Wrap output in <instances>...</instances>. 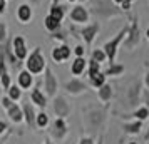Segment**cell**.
Listing matches in <instances>:
<instances>
[{
  "label": "cell",
  "instance_id": "44",
  "mask_svg": "<svg viewBox=\"0 0 149 144\" xmlns=\"http://www.w3.org/2000/svg\"><path fill=\"white\" fill-rule=\"evenodd\" d=\"M148 39H149V29H148Z\"/></svg>",
  "mask_w": 149,
  "mask_h": 144
},
{
  "label": "cell",
  "instance_id": "24",
  "mask_svg": "<svg viewBox=\"0 0 149 144\" xmlns=\"http://www.w3.org/2000/svg\"><path fill=\"white\" fill-rule=\"evenodd\" d=\"M141 129V121H136L134 124H126L124 126V131L129 132V134H136V132H139Z\"/></svg>",
  "mask_w": 149,
  "mask_h": 144
},
{
  "label": "cell",
  "instance_id": "18",
  "mask_svg": "<svg viewBox=\"0 0 149 144\" xmlns=\"http://www.w3.org/2000/svg\"><path fill=\"white\" fill-rule=\"evenodd\" d=\"M54 19H57L59 22H62V19H64V7H61L59 3H52V7H50V14Z\"/></svg>",
  "mask_w": 149,
  "mask_h": 144
},
{
  "label": "cell",
  "instance_id": "22",
  "mask_svg": "<svg viewBox=\"0 0 149 144\" xmlns=\"http://www.w3.org/2000/svg\"><path fill=\"white\" fill-rule=\"evenodd\" d=\"M24 116H25V119H27L29 124H34L35 121V114H34V109H32V106L29 102L24 104Z\"/></svg>",
  "mask_w": 149,
  "mask_h": 144
},
{
  "label": "cell",
  "instance_id": "35",
  "mask_svg": "<svg viewBox=\"0 0 149 144\" xmlns=\"http://www.w3.org/2000/svg\"><path fill=\"white\" fill-rule=\"evenodd\" d=\"M7 8V0H0V14H3Z\"/></svg>",
  "mask_w": 149,
  "mask_h": 144
},
{
  "label": "cell",
  "instance_id": "38",
  "mask_svg": "<svg viewBox=\"0 0 149 144\" xmlns=\"http://www.w3.org/2000/svg\"><path fill=\"white\" fill-rule=\"evenodd\" d=\"M144 99H146V104L149 106V90L146 92V94H144Z\"/></svg>",
  "mask_w": 149,
  "mask_h": 144
},
{
  "label": "cell",
  "instance_id": "3",
  "mask_svg": "<svg viewBox=\"0 0 149 144\" xmlns=\"http://www.w3.org/2000/svg\"><path fill=\"white\" fill-rule=\"evenodd\" d=\"M137 22H139V19L136 15H132L131 17V24L127 25V40H126V49L127 50H132L141 40V32H139Z\"/></svg>",
  "mask_w": 149,
  "mask_h": 144
},
{
  "label": "cell",
  "instance_id": "1",
  "mask_svg": "<svg viewBox=\"0 0 149 144\" xmlns=\"http://www.w3.org/2000/svg\"><path fill=\"white\" fill-rule=\"evenodd\" d=\"M91 12L101 19H111V17L122 15V10L117 5H114V2L111 0H94L91 5Z\"/></svg>",
  "mask_w": 149,
  "mask_h": 144
},
{
  "label": "cell",
  "instance_id": "37",
  "mask_svg": "<svg viewBox=\"0 0 149 144\" xmlns=\"http://www.w3.org/2000/svg\"><path fill=\"white\" fill-rule=\"evenodd\" d=\"M5 129H7V124H5V122H2V121H0V132H3Z\"/></svg>",
  "mask_w": 149,
  "mask_h": 144
},
{
  "label": "cell",
  "instance_id": "36",
  "mask_svg": "<svg viewBox=\"0 0 149 144\" xmlns=\"http://www.w3.org/2000/svg\"><path fill=\"white\" fill-rule=\"evenodd\" d=\"M81 144H94V143H92V139H87L86 137V139H81Z\"/></svg>",
  "mask_w": 149,
  "mask_h": 144
},
{
  "label": "cell",
  "instance_id": "9",
  "mask_svg": "<svg viewBox=\"0 0 149 144\" xmlns=\"http://www.w3.org/2000/svg\"><path fill=\"white\" fill-rule=\"evenodd\" d=\"M69 57H70V49L65 44L64 45H59V47H55L52 50V59L55 62H62V61H65V59H69Z\"/></svg>",
  "mask_w": 149,
  "mask_h": 144
},
{
  "label": "cell",
  "instance_id": "8",
  "mask_svg": "<svg viewBox=\"0 0 149 144\" xmlns=\"http://www.w3.org/2000/svg\"><path fill=\"white\" fill-rule=\"evenodd\" d=\"M14 54H15V59H25L27 57V47H25V40H24V37L20 35H17L14 39Z\"/></svg>",
  "mask_w": 149,
  "mask_h": 144
},
{
  "label": "cell",
  "instance_id": "39",
  "mask_svg": "<svg viewBox=\"0 0 149 144\" xmlns=\"http://www.w3.org/2000/svg\"><path fill=\"white\" fill-rule=\"evenodd\" d=\"M146 86H148V87H149V74H148V76H146Z\"/></svg>",
  "mask_w": 149,
  "mask_h": 144
},
{
  "label": "cell",
  "instance_id": "23",
  "mask_svg": "<svg viewBox=\"0 0 149 144\" xmlns=\"http://www.w3.org/2000/svg\"><path fill=\"white\" fill-rule=\"evenodd\" d=\"M91 82H92V86H95V87H101L102 84H106V76L101 74V72H97L94 76H91Z\"/></svg>",
  "mask_w": 149,
  "mask_h": 144
},
{
  "label": "cell",
  "instance_id": "10",
  "mask_svg": "<svg viewBox=\"0 0 149 144\" xmlns=\"http://www.w3.org/2000/svg\"><path fill=\"white\" fill-rule=\"evenodd\" d=\"M17 19H19L22 24H27V22L32 19V8H30V5L22 3L20 7L17 8Z\"/></svg>",
  "mask_w": 149,
  "mask_h": 144
},
{
  "label": "cell",
  "instance_id": "19",
  "mask_svg": "<svg viewBox=\"0 0 149 144\" xmlns=\"http://www.w3.org/2000/svg\"><path fill=\"white\" fill-rule=\"evenodd\" d=\"M65 134V124L62 121V117H59L57 121L54 122V136L55 137H62Z\"/></svg>",
  "mask_w": 149,
  "mask_h": 144
},
{
  "label": "cell",
  "instance_id": "15",
  "mask_svg": "<svg viewBox=\"0 0 149 144\" xmlns=\"http://www.w3.org/2000/svg\"><path fill=\"white\" fill-rule=\"evenodd\" d=\"M7 111H8V116H10V119L14 121V122H20L22 121V111H20V107L17 106V104H10L7 107Z\"/></svg>",
  "mask_w": 149,
  "mask_h": 144
},
{
  "label": "cell",
  "instance_id": "5",
  "mask_svg": "<svg viewBox=\"0 0 149 144\" xmlns=\"http://www.w3.org/2000/svg\"><path fill=\"white\" fill-rule=\"evenodd\" d=\"M99 24H91V25H86V27H82L81 30H79V35H81L82 39H84V42L86 44H92V40H94V37L97 34H99Z\"/></svg>",
  "mask_w": 149,
  "mask_h": 144
},
{
  "label": "cell",
  "instance_id": "11",
  "mask_svg": "<svg viewBox=\"0 0 149 144\" xmlns=\"http://www.w3.org/2000/svg\"><path fill=\"white\" fill-rule=\"evenodd\" d=\"M54 111H55V114L59 117H65L69 114V106H67V102L62 99V97H57L54 101Z\"/></svg>",
  "mask_w": 149,
  "mask_h": 144
},
{
  "label": "cell",
  "instance_id": "25",
  "mask_svg": "<svg viewBox=\"0 0 149 144\" xmlns=\"http://www.w3.org/2000/svg\"><path fill=\"white\" fill-rule=\"evenodd\" d=\"M122 70H124L122 65H114V64H111V67L106 70V74H104V76H119Z\"/></svg>",
  "mask_w": 149,
  "mask_h": 144
},
{
  "label": "cell",
  "instance_id": "29",
  "mask_svg": "<svg viewBox=\"0 0 149 144\" xmlns=\"http://www.w3.org/2000/svg\"><path fill=\"white\" fill-rule=\"evenodd\" d=\"M8 94H10V99H14V101H17V99H20V96H22V92H20V89L15 86V87H8Z\"/></svg>",
  "mask_w": 149,
  "mask_h": 144
},
{
  "label": "cell",
  "instance_id": "41",
  "mask_svg": "<svg viewBox=\"0 0 149 144\" xmlns=\"http://www.w3.org/2000/svg\"><path fill=\"white\" fill-rule=\"evenodd\" d=\"M112 2H114V3H121L122 0H112Z\"/></svg>",
  "mask_w": 149,
  "mask_h": 144
},
{
  "label": "cell",
  "instance_id": "27",
  "mask_svg": "<svg viewBox=\"0 0 149 144\" xmlns=\"http://www.w3.org/2000/svg\"><path fill=\"white\" fill-rule=\"evenodd\" d=\"M49 124V117L45 112H40V114H37V126L39 127H45Z\"/></svg>",
  "mask_w": 149,
  "mask_h": 144
},
{
  "label": "cell",
  "instance_id": "42",
  "mask_svg": "<svg viewBox=\"0 0 149 144\" xmlns=\"http://www.w3.org/2000/svg\"><path fill=\"white\" fill-rule=\"evenodd\" d=\"M59 2H61V0H52V3H59Z\"/></svg>",
  "mask_w": 149,
  "mask_h": 144
},
{
  "label": "cell",
  "instance_id": "32",
  "mask_svg": "<svg viewBox=\"0 0 149 144\" xmlns=\"http://www.w3.org/2000/svg\"><path fill=\"white\" fill-rule=\"evenodd\" d=\"M7 39V27L5 24H0V44H3Z\"/></svg>",
  "mask_w": 149,
  "mask_h": 144
},
{
  "label": "cell",
  "instance_id": "33",
  "mask_svg": "<svg viewBox=\"0 0 149 144\" xmlns=\"http://www.w3.org/2000/svg\"><path fill=\"white\" fill-rule=\"evenodd\" d=\"M5 70H7V65H5V55H3V52H0V76H2Z\"/></svg>",
  "mask_w": 149,
  "mask_h": 144
},
{
  "label": "cell",
  "instance_id": "28",
  "mask_svg": "<svg viewBox=\"0 0 149 144\" xmlns=\"http://www.w3.org/2000/svg\"><path fill=\"white\" fill-rule=\"evenodd\" d=\"M136 119H137V121H144V119H146V117L149 116V111H148V107H141V109H137L136 111Z\"/></svg>",
  "mask_w": 149,
  "mask_h": 144
},
{
  "label": "cell",
  "instance_id": "6",
  "mask_svg": "<svg viewBox=\"0 0 149 144\" xmlns=\"http://www.w3.org/2000/svg\"><path fill=\"white\" fill-rule=\"evenodd\" d=\"M44 87L47 90L49 96H55V90H57V81H55L52 70L49 67H45V76H44Z\"/></svg>",
  "mask_w": 149,
  "mask_h": 144
},
{
  "label": "cell",
  "instance_id": "30",
  "mask_svg": "<svg viewBox=\"0 0 149 144\" xmlns=\"http://www.w3.org/2000/svg\"><path fill=\"white\" fill-rule=\"evenodd\" d=\"M99 69H101L99 62L91 61V62H89V77H91V76H94V74H97V72H99Z\"/></svg>",
  "mask_w": 149,
  "mask_h": 144
},
{
  "label": "cell",
  "instance_id": "21",
  "mask_svg": "<svg viewBox=\"0 0 149 144\" xmlns=\"http://www.w3.org/2000/svg\"><path fill=\"white\" fill-rule=\"evenodd\" d=\"M30 97H32V101H34V102L37 104V106H42V107H45L47 101H45V97L42 96V92H40L39 89H34V90H32Z\"/></svg>",
  "mask_w": 149,
  "mask_h": 144
},
{
  "label": "cell",
  "instance_id": "47",
  "mask_svg": "<svg viewBox=\"0 0 149 144\" xmlns=\"http://www.w3.org/2000/svg\"><path fill=\"white\" fill-rule=\"evenodd\" d=\"M45 144H50V143H45Z\"/></svg>",
  "mask_w": 149,
  "mask_h": 144
},
{
  "label": "cell",
  "instance_id": "45",
  "mask_svg": "<svg viewBox=\"0 0 149 144\" xmlns=\"http://www.w3.org/2000/svg\"><path fill=\"white\" fill-rule=\"evenodd\" d=\"M67 2H75V0H67Z\"/></svg>",
  "mask_w": 149,
  "mask_h": 144
},
{
  "label": "cell",
  "instance_id": "13",
  "mask_svg": "<svg viewBox=\"0 0 149 144\" xmlns=\"http://www.w3.org/2000/svg\"><path fill=\"white\" fill-rule=\"evenodd\" d=\"M137 97H139V82H132L127 89V104L129 106L136 104Z\"/></svg>",
  "mask_w": 149,
  "mask_h": 144
},
{
  "label": "cell",
  "instance_id": "17",
  "mask_svg": "<svg viewBox=\"0 0 149 144\" xmlns=\"http://www.w3.org/2000/svg\"><path fill=\"white\" fill-rule=\"evenodd\" d=\"M44 25H45V29H47L49 32H54L57 29H61V22L57 20V19H54L52 15H47L44 19Z\"/></svg>",
  "mask_w": 149,
  "mask_h": 144
},
{
  "label": "cell",
  "instance_id": "16",
  "mask_svg": "<svg viewBox=\"0 0 149 144\" xmlns=\"http://www.w3.org/2000/svg\"><path fill=\"white\" fill-rule=\"evenodd\" d=\"M84 69H86V59H84V57H77V59L72 62L70 70H72V74H74V76H79V74L84 72Z\"/></svg>",
  "mask_w": 149,
  "mask_h": 144
},
{
  "label": "cell",
  "instance_id": "31",
  "mask_svg": "<svg viewBox=\"0 0 149 144\" xmlns=\"http://www.w3.org/2000/svg\"><path fill=\"white\" fill-rule=\"evenodd\" d=\"M0 82H2V86H3V89H8L10 87V77H8V74H2L0 76Z\"/></svg>",
  "mask_w": 149,
  "mask_h": 144
},
{
  "label": "cell",
  "instance_id": "4",
  "mask_svg": "<svg viewBox=\"0 0 149 144\" xmlns=\"http://www.w3.org/2000/svg\"><path fill=\"white\" fill-rule=\"evenodd\" d=\"M127 35V27L121 29V32L116 35L112 40H109L106 45H104V54H106V57H107L109 61H111V64H114V59H116V52H117V45L121 44V40Z\"/></svg>",
  "mask_w": 149,
  "mask_h": 144
},
{
  "label": "cell",
  "instance_id": "43",
  "mask_svg": "<svg viewBox=\"0 0 149 144\" xmlns=\"http://www.w3.org/2000/svg\"><path fill=\"white\" fill-rule=\"evenodd\" d=\"M146 139H149V131H148V134H146Z\"/></svg>",
  "mask_w": 149,
  "mask_h": 144
},
{
  "label": "cell",
  "instance_id": "50",
  "mask_svg": "<svg viewBox=\"0 0 149 144\" xmlns=\"http://www.w3.org/2000/svg\"><path fill=\"white\" fill-rule=\"evenodd\" d=\"M81 2H84V0H81Z\"/></svg>",
  "mask_w": 149,
  "mask_h": 144
},
{
  "label": "cell",
  "instance_id": "26",
  "mask_svg": "<svg viewBox=\"0 0 149 144\" xmlns=\"http://www.w3.org/2000/svg\"><path fill=\"white\" fill-rule=\"evenodd\" d=\"M107 59L106 57V54H104V50H101V49H95V50H92V61H95V62H104Z\"/></svg>",
  "mask_w": 149,
  "mask_h": 144
},
{
  "label": "cell",
  "instance_id": "40",
  "mask_svg": "<svg viewBox=\"0 0 149 144\" xmlns=\"http://www.w3.org/2000/svg\"><path fill=\"white\" fill-rule=\"evenodd\" d=\"M40 0H30V3H39Z\"/></svg>",
  "mask_w": 149,
  "mask_h": 144
},
{
  "label": "cell",
  "instance_id": "20",
  "mask_svg": "<svg viewBox=\"0 0 149 144\" xmlns=\"http://www.w3.org/2000/svg\"><path fill=\"white\" fill-rule=\"evenodd\" d=\"M111 96H112V87L107 86V84H102L101 87H99V97L106 102V101L111 99Z\"/></svg>",
  "mask_w": 149,
  "mask_h": 144
},
{
  "label": "cell",
  "instance_id": "14",
  "mask_svg": "<svg viewBox=\"0 0 149 144\" xmlns=\"http://www.w3.org/2000/svg\"><path fill=\"white\" fill-rule=\"evenodd\" d=\"M32 82H34V79H32V76H30V72H29V70H22L20 74H19V86H20L22 89L30 87Z\"/></svg>",
  "mask_w": 149,
  "mask_h": 144
},
{
  "label": "cell",
  "instance_id": "7",
  "mask_svg": "<svg viewBox=\"0 0 149 144\" xmlns=\"http://www.w3.org/2000/svg\"><path fill=\"white\" fill-rule=\"evenodd\" d=\"M70 20L74 22V24H84V22L89 20V12L87 8L81 7V5H77L70 10Z\"/></svg>",
  "mask_w": 149,
  "mask_h": 144
},
{
  "label": "cell",
  "instance_id": "34",
  "mask_svg": "<svg viewBox=\"0 0 149 144\" xmlns=\"http://www.w3.org/2000/svg\"><path fill=\"white\" fill-rule=\"evenodd\" d=\"M74 52L77 54V57H82V55H84V47H82V45H77Z\"/></svg>",
  "mask_w": 149,
  "mask_h": 144
},
{
  "label": "cell",
  "instance_id": "48",
  "mask_svg": "<svg viewBox=\"0 0 149 144\" xmlns=\"http://www.w3.org/2000/svg\"><path fill=\"white\" fill-rule=\"evenodd\" d=\"M131 144H136V143H131Z\"/></svg>",
  "mask_w": 149,
  "mask_h": 144
},
{
  "label": "cell",
  "instance_id": "2",
  "mask_svg": "<svg viewBox=\"0 0 149 144\" xmlns=\"http://www.w3.org/2000/svg\"><path fill=\"white\" fill-rule=\"evenodd\" d=\"M25 65H27V70L30 74H40L42 70L45 69V59H44V55L40 52V47L34 49V52L27 57Z\"/></svg>",
  "mask_w": 149,
  "mask_h": 144
},
{
  "label": "cell",
  "instance_id": "12",
  "mask_svg": "<svg viewBox=\"0 0 149 144\" xmlns=\"http://www.w3.org/2000/svg\"><path fill=\"white\" fill-rule=\"evenodd\" d=\"M86 89H87L86 84L82 82V81H79V79H72L70 82L65 84V90L70 92V94H79V92H82V90H86Z\"/></svg>",
  "mask_w": 149,
  "mask_h": 144
},
{
  "label": "cell",
  "instance_id": "49",
  "mask_svg": "<svg viewBox=\"0 0 149 144\" xmlns=\"http://www.w3.org/2000/svg\"><path fill=\"white\" fill-rule=\"evenodd\" d=\"M99 144H102V141H101V143H99Z\"/></svg>",
  "mask_w": 149,
  "mask_h": 144
},
{
  "label": "cell",
  "instance_id": "46",
  "mask_svg": "<svg viewBox=\"0 0 149 144\" xmlns=\"http://www.w3.org/2000/svg\"><path fill=\"white\" fill-rule=\"evenodd\" d=\"M127 2H132V0H127Z\"/></svg>",
  "mask_w": 149,
  "mask_h": 144
}]
</instances>
